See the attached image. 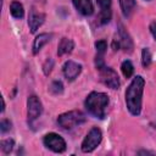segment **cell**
<instances>
[{"label":"cell","instance_id":"5b68a950","mask_svg":"<svg viewBox=\"0 0 156 156\" xmlns=\"http://www.w3.org/2000/svg\"><path fill=\"white\" fill-rule=\"evenodd\" d=\"M43 113V104L37 95H30L27 99V118L28 123L32 126Z\"/></svg>","mask_w":156,"mask_h":156},{"label":"cell","instance_id":"6da1fadb","mask_svg":"<svg viewBox=\"0 0 156 156\" xmlns=\"http://www.w3.org/2000/svg\"><path fill=\"white\" fill-rule=\"evenodd\" d=\"M145 87V79L141 76H135L126 90V105L128 111L133 116H139L141 112L143 93Z\"/></svg>","mask_w":156,"mask_h":156},{"label":"cell","instance_id":"9a60e30c","mask_svg":"<svg viewBox=\"0 0 156 156\" xmlns=\"http://www.w3.org/2000/svg\"><path fill=\"white\" fill-rule=\"evenodd\" d=\"M121 10L124 17H129L135 9V0H119Z\"/></svg>","mask_w":156,"mask_h":156},{"label":"cell","instance_id":"484cf974","mask_svg":"<svg viewBox=\"0 0 156 156\" xmlns=\"http://www.w3.org/2000/svg\"><path fill=\"white\" fill-rule=\"evenodd\" d=\"M146 1H151V0H146Z\"/></svg>","mask_w":156,"mask_h":156},{"label":"cell","instance_id":"cb8c5ba5","mask_svg":"<svg viewBox=\"0 0 156 156\" xmlns=\"http://www.w3.org/2000/svg\"><path fill=\"white\" fill-rule=\"evenodd\" d=\"M149 29H150V33L152 34L154 39L156 40V21H152V22L150 23V26H149Z\"/></svg>","mask_w":156,"mask_h":156},{"label":"cell","instance_id":"44dd1931","mask_svg":"<svg viewBox=\"0 0 156 156\" xmlns=\"http://www.w3.org/2000/svg\"><path fill=\"white\" fill-rule=\"evenodd\" d=\"M95 48H96V51H98V54L99 55H104L105 54V51H106V49H107V43H106V40H98V41H95Z\"/></svg>","mask_w":156,"mask_h":156},{"label":"cell","instance_id":"7a4b0ae2","mask_svg":"<svg viewBox=\"0 0 156 156\" xmlns=\"http://www.w3.org/2000/svg\"><path fill=\"white\" fill-rule=\"evenodd\" d=\"M108 102H110V99H108L107 94L100 93V91H91L87 96L84 105L90 115H93L94 117H96L99 119H102L106 116V110H107Z\"/></svg>","mask_w":156,"mask_h":156},{"label":"cell","instance_id":"7402d4cb","mask_svg":"<svg viewBox=\"0 0 156 156\" xmlns=\"http://www.w3.org/2000/svg\"><path fill=\"white\" fill-rule=\"evenodd\" d=\"M52 67H54V61H52V58H48V60L45 61L44 66H43L44 74H45V76H49V74L51 73V71H52Z\"/></svg>","mask_w":156,"mask_h":156},{"label":"cell","instance_id":"5bb4252c","mask_svg":"<svg viewBox=\"0 0 156 156\" xmlns=\"http://www.w3.org/2000/svg\"><path fill=\"white\" fill-rule=\"evenodd\" d=\"M73 49H74L73 40L69 38H62L58 43V46H57V55L62 56L65 54H69L73 51Z\"/></svg>","mask_w":156,"mask_h":156},{"label":"cell","instance_id":"e0dca14e","mask_svg":"<svg viewBox=\"0 0 156 156\" xmlns=\"http://www.w3.org/2000/svg\"><path fill=\"white\" fill-rule=\"evenodd\" d=\"M121 69H122V73L126 78H130L133 76V72H134V66L129 60H126V61L122 62Z\"/></svg>","mask_w":156,"mask_h":156},{"label":"cell","instance_id":"ba28073f","mask_svg":"<svg viewBox=\"0 0 156 156\" xmlns=\"http://www.w3.org/2000/svg\"><path fill=\"white\" fill-rule=\"evenodd\" d=\"M45 21V13L38 11L35 7H32L28 15V26L32 33H35L39 27H41V24Z\"/></svg>","mask_w":156,"mask_h":156},{"label":"cell","instance_id":"2e32d148","mask_svg":"<svg viewBox=\"0 0 156 156\" xmlns=\"http://www.w3.org/2000/svg\"><path fill=\"white\" fill-rule=\"evenodd\" d=\"M10 12L12 15V17L20 20L24 16V9H23V5L20 2V1H12L11 5H10Z\"/></svg>","mask_w":156,"mask_h":156},{"label":"cell","instance_id":"52a82bcc","mask_svg":"<svg viewBox=\"0 0 156 156\" xmlns=\"http://www.w3.org/2000/svg\"><path fill=\"white\" fill-rule=\"evenodd\" d=\"M43 143H44V145L49 150H51L54 152H57V154H61V152H63L66 150V141H65V139L61 135L56 134V133H48V134H45L44 138H43Z\"/></svg>","mask_w":156,"mask_h":156},{"label":"cell","instance_id":"8fae6325","mask_svg":"<svg viewBox=\"0 0 156 156\" xmlns=\"http://www.w3.org/2000/svg\"><path fill=\"white\" fill-rule=\"evenodd\" d=\"M100 6V22L101 24L108 23L111 20V0H96Z\"/></svg>","mask_w":156,"mask_h":156},{"label":"cell","instance_id":"277c9868","mask_svg":"<svg viewBox=\"0 0 156 156\" xmlns=\"http://www.w3.org/2000/svg\"><path fill=\"white\" fill-rule=\"evenodd\" d=\"M101 140H102V133H101V130H100L98 127H93V128L88 132V134L85 135V138H84V140H83V143H82L80 149H82V151L85 152V154L93 152V151L100 145Z\"/></svg>","mask_w":156,"mask_h":156},{"label":"cell","instance_id":"ac0fdd59","mask_svg":"<svg viewBox=\"0 0 156 156\" xmlns=\"http://www.w3.org/2000/svg\"><path fill=\"white\" fill-rule=\"evenodd\" d=\"M151 61H152V56H151L150 50L147 48H144L141 50V63H143V67L147 68L151 65Z\"/></svg>","mask_w":156,"mask_h":156},{"label":"cell","instance_id":"9c48e42d","mask_svg":"<svg viewBox=\"0 0 156 156\" xmlns=\"http://www.w3.org/2000/svg\"><path fill=\"white\" fill-rule=\"evenodd\" d=\"M62 72H63V76L67 80L72 82L82 72V65L80 63H77L72 60H68L63 63V67H62Z\"/></svg>","mask_w":156,"mask_h":156},{"label":"cell","instance_id":"603a6c76","mask_svg":"<svg viewBox=\"0 0 156 156\" xmlns=\"http://www.w3.org/2000/svg\"><path fill=\"white\" fill-rule=\"evenodd\" d=\"M11 122L9 121V119H2L1 122H0V130H1V133H6V132H9L10 129H11Z\"/></svg>","mask_w":156,"mask_h":156},{"label":"cell","instance_id":"30bf717a","mask_svg":"<svg viewBox=\"0 0 156 156\" xmlns=\"http://www.w3.org/2000/svg\"><path fill=\"white\" fill-rule=\"evenodd\" d=\"M118 40L121 43V48L124 49L126 51H132L133 50V40L129 35V33L127 32V29L119 24L118 26Z\"/></svg>","mask_w":156,"mask_h":156},{"label":"cell","instance_id":"7c38bea8","mask_svg":"<svg viewBox=\"0 0 156 156\" xmlns=\"http://www.w3.org/2000/svg\"><path fill=\"white\" fill-rule=\"evenodd\" d=\"M76 10L83 16H91L94 12V6L91 0H72Z\"/></svg>","mask_w":156,"mask_h":156},{"label":"cell","instance_id":"ffe728a7","mask_svg":"<svg viewBox=\"0 0 156 156\" xmlns=\"http://www.w3.org/2000/svg\"><path fill=\"white\" fill-rule=\"evenodd\" d=\"M13 145H15V141L12 139H5L1 141V150L5 152V154H9L12 151L13 149Z\"/></svg>","mask_w":156,"mask_h":156},{"label":"cell","instance_id":"4fadbf2b","mask_svg":"<svg viewBox=\"0 0 156 156\" xmlns=\"http://www.w3.org/2000/svg\"><path fill=\"white\" fill-rule=\"evenodd\" d=\"M51 34H49V33H41V34H39V35H37L35 37V39H34V41H33V54L34 55H37L41 49H43V46L44 45H46L50 40H51Z\"/></svg>","mask_w":156,"mask_h":156},{"label":"cell","instance_id":"d4e9b609","mask_svg":"<svg viewBox=\"0 0 156 156\" xmlns=\"http://www.w3.org/2000/svg\"><path fill=\"white\" fill-rule=\"evenodd\" d=\"M119 48H121L119 40H118V39H113V40H112V49H113V51L119 50Z\"/></svg>","mask_w":156,"mask_h":156},{"label":"cell","instance_id":"3957f363","mask_svg":"<svg viewBox=\"0 0 156 156\" xmlns=\"http://www.w3.org/2000/svg\"><path fill=\"white\" fill-rule=\"evenodd\" d=\"M84 122H85V115L82 111H77V110L61 113L57 117V124L65 130H71L76 127H79Z\"/></svg>","mask_w":156,"mask_h":156},{"label":"cell","instance_id":"d6986e66","mask_svg":"<svg viewBox=\"0 0 156 156\" xmlns=\"http://www.w3.org/2000/svg\"><path fill=\"white\" fill-rule=\"evenodd\" d=\"M49 90L51 94H55V95H58L63 91V84L60 82V80H54L50 87H49Z\"/></svg>","mask_w":156,"mask_h":156},{"label":"cell","instance_id":"8992f818","mask_svg":"<svg viewBox=\"0 0 156 156\" xmlns=\"http://www.w3.org/2000/svg\"><path fill=\"white\" fill-rule=\"evenodd\" d=\"M98 69L100 72V79H101V82L106 87H108L111 89H118L119 88L121 82H119V78H118L117 72L113 68L107 67V66L104 65V66H101Z\"/></svg>","mask_w":156,"mask_h":156}]
</instances>
